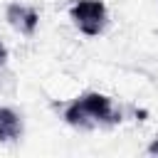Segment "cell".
<instances>
[{"label":"cell","mask_w":158,"mask_h":158,"mask_svg":"<svg viewBox=\"0 0 158 158\" xmlns=\"http://www.w3.org/2000/svg\"><path fill=\"white\" fill-rule=\"evenodd\" d=\"M69 17L81 35L96 37L106 27V5L101 0H74L69 7Z\"/></svg>","instance_id":"6da1fadb"},{"label":"cell","mask_w":158,"mask_h":158,"mask_svg":"<svg viewBox=\"0 0 158 158\" xmlns=\"http://www.w3.org/2000/svg\"><path fill=\"white\" fill-rule=\"evenodd\" d=\"M81 109L86 111V116L91 118V123H118L121 121V109L114 106L111 96L99 94V91H86L79 96Z\"/></svg>","instance_id":"7a4b0ae2"},{"label":"cell","mask_w":158,"mask_h":158,"mask_svg":"<svg viewBox=\"0 0 158 158\" xmlns=\"http://www.w3.org/2000/svg\"><path fill=\"white\" fill-rule=\"evenodd\" d=\"M5 20L10 22V27H15L20 35H35L40 15L35 7L30 5H20V2H10L5 10Z\"/></svg>","instance_id":"3957f363"},{"label":"cell","mask_w":158,"mask_h":158,"mask_svg":"<svg viewBox=\"0 0 158 158\" xmlns=\"http://www.w3.org/2000/svg\"><path fill=\"white\" fill-rule=\"evenodd\" d=\"M20 133H22V121L17 111L10 106H0V143L15 141Z\"/></svg>","instance_id":"277c9868"},{"label":"cell","mask_w":158,"mask_h":158,"mask_svg":"<svg viewBox=\"0 0 158 158\" xmlns=\"http://www.w3.org/2000/svg\"><path fill=\"white\" fill-rule=\"evenodd\" d=\"M64 121H67L69 126H77V128H91V126H94L91 118L86 116V111L81 109L79 99H74V101H69V104L64 106Z\"/></svg>","instance_id":"5b68a950"},{"label":"cell","mask_w":158,"mask_h":158,"mask_svg":"<svg viewBox=\"0 0 158 158\" xmlns=\"http://www.w3.org/2000/svg\"><path fill=\"white\" fill-rule=\"evenodd\" d=\"M5 62H7V47H5V44H2V40H0V67H2Z\"/></svg>","instance_id":"8992f818"},{"label":"cell","mask_w":158,"mask_h":158,"mask_svg":"<svg viewBox=\"0 0 158 158\" xmlns=\"http://www.w3.org/2000/svg\"><path fill=\"white\" fill-rule=\"evenodd\" d=\"M148 153H151V156H158V138H156V141L148 146Z\"/></svg>","instance_id":"52a82bcc"}]
</instances>
